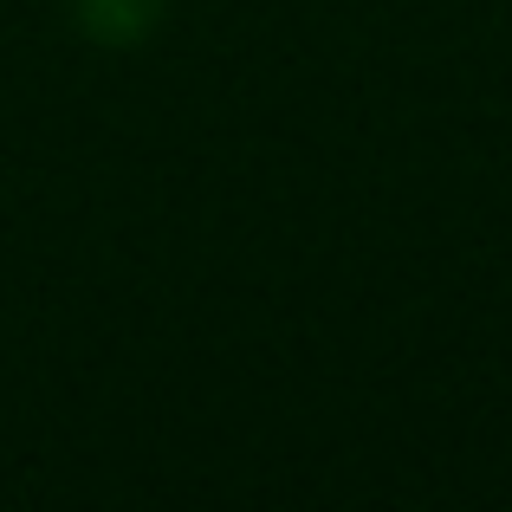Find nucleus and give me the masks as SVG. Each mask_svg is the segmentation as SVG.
Masks as SVG:
<instances>
[{
  "label": "nucleus",
  "instance_id": "f257e3e1",
  "mask_svg": "<svg viewBox=\"0 0 512 512\" xmlns=\"http://www.w3.org/2000/svg\"><path fill=\"white\" fill-rule=\"evenodd\" d=\"M72 7H78V26H85L91 39H104V46H137L156 26L163 0H72Z\"/></svg>",
  "mask_w": 512,
  "mask_h": 512
}]
</instances>
